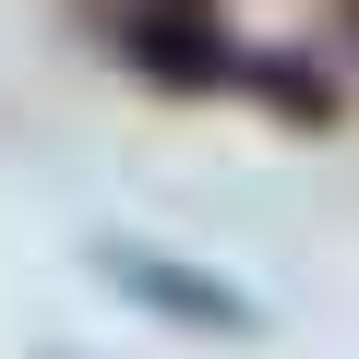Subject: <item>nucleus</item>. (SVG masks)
Wrapping results in <instances>:
<instances>
[{"label": "nucleus", "instance_id": "2", "mask_svg": "<svg viewBox=\"0 0 359 359\" xmlns=\"http://www.w3.org/2000/svg\"><path fill=\"white\" fill-rule=\"evenodd\" d=\"M335 25H347V48H359V0H335Z\"/></svg>", "mask_w": 359, "mask_h": 359}, {"label": "nucleus", "instance_id": "1", "mask_svg": "<svg viewBox=\"0 0 359 359\" xmlns=\"http://www.w3.org/2000/svg\"><path fill=\"white\" fill-rule=\"evenodd\" d=\"M108 276L132 287V299H156V311H180V323H216V335H240L252 311L228 299V287H204V276H180V264H132V252H108Z\"/></svg>", "mask_w": 359, "mask_h": 359}]
</instances>
